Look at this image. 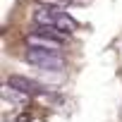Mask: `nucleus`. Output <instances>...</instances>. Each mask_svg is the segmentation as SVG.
<instances>
[{
	"instance_id": "4",
	"label": "nucleus",
	"mask_w": 122,
	"mask_h": 122,
	"mask_svg": "<svg viewBox=\"0 0 122 122\" xmlns=\"http://www.w3.org/2000/svg\"><path fill=\"white\" fill-rule=\"evenodd\" d=\"M7 84L15 86V89H19V91H24V93H29V96H34V93H46V91H48L43 84H38V81H34V79H29V77H19V74H12V77L7 79Z\"/></svg>"
},
{
	"instance_id": "5",
	"label": "nucleus",
	"mask_w": 122,
	"mask_h": 122,
	"mask_svg": "<svg viewBox=\"0 0 122 122\" xmlns=\"http://www.w3.org/2000/svg\"><path fill=\"white\" fill-rule=\"evenodd\" d=\"M0 93H3V101L5 103H12V105H26L29 103V93H24V91H19V89H15V86H10V84H5L3 89H0Z\"/></svg>"
},
{
	"instance_id": "1",
	"label": "nucleus",
	"mask_w": 122,
	"mask_h": 122,
	"mask_svg": "<svg viewBox=\"0 0 122 122\" xmlns=\"http://www.w3.org/2000/svg\"><path fill=\"white\" fill-rule=\"evenodd\" d=\"M34 22L38 26H55L65 34H72L77 29V22L62 10V7H48V5H38L34 10Z\"/></svg>"
},
{
	"instance_id": "3",
	"label": "nucleus",
	"mask_w": 122,
	"mask_h": 122,
	"mask_svg": "<svg viewBox=\"0 0 122 122\" xmlns=\"http://www.w3.org/2000/svg\"><path fill=\"white\" fill-rule=\"evenodd\" d=\"M24 41H26V48L53 50V53H60V50H62V46H65V43H60V41H55V38H50V36H43V34H34V31H29Z\"/></svg>"
},
{
	"instance_id": "2",
	"label": "nucleus",
	"mask_w": 122,
	"mask_h": 122,
	"mask_svg": "<svg viewBox=\"0 0 122 122\" xmlns=\"http://www.w3.org/2000/svg\"><path fill=\"white\" fill-rule=\"evenodd\" d=\"M26 62L38 67V70H46V72H62V67H65V60H62L60 53L38 50V48H29L26 50Z\"/></svg>"
},
{
	"instance_id": "6",
	"label": "nucleus",
	"mask_w": 122,
	"mask_h": 122,
	"mask_svg": "<svg viewBox=\"0 0 122 122\" xmlns=\"http://www.w3.org/2000/svg\"><path fill=\"white\" fill-rule=\"evenodd\" d=\"M74 0H38V5H48V7H67Z\"/></svg>"
}]
</instances>
